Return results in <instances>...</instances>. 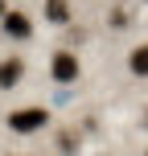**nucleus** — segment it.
Here are the masks:
<instances>
[{"instance_id": "3", "label": "nucleus", "mask_w": 148, "mask_h": 156, "mask_svg": "<svg viewBox=\"0 0 148 156\" xmlns=\"http://www.w3.org/2000/svg\"><path fill=\"white\" fill-rule=\"evenodd\" d=\"M21 74H25V62H21V58L0 62V90H13V86L21 82Z\"/></svg>"}, {"instance_id": "2", "label": "nucleus", "mask_w": 148, "mask_h": 156, "mask_svg": "<svg viewBox=\"0 0 148 156\" xmlns=\"http://www.w3.org/2000/svg\"><path fill=\"white\" fill-rule=\"evenodd\" d=\"M54 78H58V82H74V78H78V58L66 54V49L54 54Z\"/></svg>"}, {"instance_id": "4", "label": "nucleus", "mask_w": 148, "mask_h": 156, "mask_svg": "<svg viewBox=\"0 0 148 156\" xmlns=\"http://www.w3.org/2000/svg\"><path fill=\"white\" fill-rule=\"evenodd\" d=\"M4 33H8V37H29L33 25H29L25 12H4Z\"/></svg>"}, {"instance_id": "7", "label": "nucleus", "mask_w": 148, "mask_h": 156, "mask_svg": "<svg viewBox=\"0 0 148 156\" xmlns=\"http://www.w3.org/2000/svg\"><path fill=\"white\" fill-rule=\"evenodd\" d=\"M0 16H4V0H0Z\"/></svg>"}, {"instance_id": "6", "label": "nucleus", "mask_w": 148, "mask_h": 156, "mask_svg": "<svg viewBox=\"0 0 148 156\" xmlns=\"http://www.w3.org/2000/svg\"><path fill=\"white\" fill-rule=\"evenodd\" d=\"M45 12H49V21H54V25H66V21H70L66 0H45Z\"/></svg>"}, {"instance_id": "5", "label": "nucleus", "mask_w": 148, "mask_h": 156, "mask_svg": "<svg viewBox=\"0 0 148 156\" xmlns=\"http://www.w3.org/2000/svg\"><path fill=\"white\" fill-rule=\"evenodd\" d=\"M128 62H132V70L140 74V78H148V45H136V49H132V58H128Z\"/></svg>"}, {"instance_id": "1", "label": "nucleus", "mask_w": 148, "mask_h": 156, "mask_svg": "<svg viewBox=\"0 0 148 156\" xmlns=\"http://www.w3.org/2000/svg\"><path fill=\"white\" fill-rule=\"evenodd\" d=\"M45 119H49L45 107H25V111H13L8 115V127L13 132H37V127H45Z\"/></svg>"}]
</instances>
